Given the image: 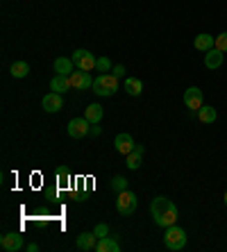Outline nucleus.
Masks as SVG:
<instances>
[{"instance_id": "obj_27", "label": "nucleus", "mask_w": 227, "mask_h": 252, "mask_svg": "<svg viewBox=\"0 0 227 252\" xmlns=\"http://www.w3.org/2000/svg\"><path fill=\"white\" fill-rule=\"evenodd\" d=\"M94 234L98 236V239H105V236L109 234V227H107L105 223H98V225H96V229H94Z\"/></svg>"}, {"instance_id": "obj_1", "label": "nucleus", "mask_w": 227, "mask_h": 252, "mask_svg": "<svg viewBox=\"0 0 227 252\" xmlns=\"http://www.w3.org/2000/svg\"><path fill=\"white\" fill-rule=\"evenodd\" d=\"M150 214H152V218H155V223L163 229L177 223V207H175L173 200L163 198V195H157V198L150 202Z\"/></svg>"}, {"instance_id": "obj_15", "label": "nucleus", "mask_w": 227, "mask_h": 252, "mask_svg": "<svg viewBox=\"0 0 227 252\" xmlns=\"http://www.w3.org/2000/svg\"><path fill=\"white\" fill-rule=\"evenodd\" d=\"M193 46H195V50H200V53H207V50H211V48L216 46V36H211V34H207V32H202V34L195 36Z\"/></svg>"}, {"instance_id": "obj_2", "label": "nucleus", "mask_w": 227, "mask_h": 252, "mask_svg": "<svg viewBox=\"0 0 227 252\" xmlns=\"http://www.w3.org/2000/svg\"><path fill=\"white\" fill-rule=\"evenodd\" d=\"M94 94L100 95V98H109V95H114L118 91V77L114 75V73H102V75H98L94 80Z\"/></svg>"}, {"instance_id": "obj_18", "label": "nucleus", "mask_w": 227, "mask_h": 252, "mask_svg": "<svg viewBox=\"0 0 227 252\" xmlns=\"http://www.w3.org/2000/svg\"><path fill=\"white\" fill-rule=\"evenodd\" d=\"M98 252H121V243L111 236H105V239H98V246H96Z\"/></svg>"}, {"instance_id": "obj_10", "label": "nucleus", "mask_w": 227, "mask_h": 252, "mask_svg": "<svg viewBox=\"0 0 227 252\" xmlns=\"http://www.w3.org/2000/svg\"><path fill=\"white\" fill-rule=\"evenodd\" d=\"M134 146H136V143H134L132 134H128V132H123V134H118L116 139H114V148H116V153L123 155V157H128L134 150Z\"/></svg>"}, {"instance_id": "obj_29", "label": "nucleus", "mask_w": 227, "mask_h": 252, "mask_svg": "<svg viewBox=\"0 0 227 252\" xmlns=\"http://www.w3.org/2000/svg\"><path fill=\"white\" fill-rule=\"evenodd\" d=\"M89 134H91V136H98L100 134V127H98V125H91V132H89Z\"/></svg>"}, {"instance_id": "obj_11", "label": "nucleus", "mask_w": 227, "mask_h": 252, "mask_svg": "<svg viewBox=\"0 0 227 252\" xmlns=\"http://www.w3.org/2000/svg\"><path fill=\"white\" fill-rule=\"evenodd\" d=\"M0 246H2V250L7 252H16L23 248V236L18 234V232H9V234H2L0 236Z\"/></svg>"}, {"instance_id": "obj_12", "label": "nucleus", "mask_w": 227, "mask_h": 252, "mask_svg": "<svg viewBox=\"0 0 227 252\" xmlns=\"http://www.w3.org/2000/svg\"><path fill=\"white\" fill-rule=\"evenodd\" d=\"M75 246L77 250H96V246H98V236L94 234V232H82L80 236H77L75 241Z\"/></svg>"}, {"instance_id": "obj_25", "label": "nucleus", "mask_w": 227, "mask_h": 252, "mask_svg": "<svg viewBox=\"0 0 227 252\" xmlns=\"http://www.w3.org/2000/svg\"><path fill=\"white\" fill-rule=\"evenodd\" d=\"M57 177H59V184H62V187H66V184L70 182V173H68V168L59 166V168H57Z\"/></svg>"}, {"instance_id": "obj_21", "label": "nucleus", "mask_w": 227, "mask_h": 252, "mask_svg": "<svg viewBox=\"0 0 227 252\" xmlns=\"http://www.w3.org/2000/svg\"><path fill=\"white\" fill-rule=\"evenodd\" d=\"M125 91H128L130 95H141L143 94V82H141L139 77H125Z\"/></svg>"}, {"instance_id": "obj_8", "label": "nucleus", "mask_w": 227, "mask_h": 252, "mask_svg": "<svg viewBox=\"0 0 227 252\" xmlns=\"http://www.w3.org/2000/svg\"><path fill=\"white\" fill-rule=\"evenodd\" d=\"M184 105L191 109V112H198L200 107L204 105V95L202 91H200L198 87H189L187 91H184Z\"/></svg>"}, {"instance_id": "obj_24", "label": "nucleus", "mask_w": 227, "mask_h": 252, "mask_svg": "<svg viewBox=\"0 0 227 252\" xmlns=\"http://www.w3.org/2000/svg\"><path fill=\"white\" fill-rule=\"evenodd\" d=\"M111 189H114L116 193H121V191H125V189H128V180H125L123 175H116L114 180H111Z\"/></svg>"}, {"instance_id": "obj_28", "label": "nucleus", "mask_w": 227, "mask_h": 252, "mask_svg": "<svg viewBox=\"0 0 227 252\" xmlns=\"http://www.w3.org/2000/svg\"><path fill=\"white\" fill-rule=\"evenodd\" d=\"M111 73H114V75L121 80V77L125 75V68H123V64H118V66H114V68H111Z\"/></svg>"}, {"instance_id": "obj_3", "label": "nucleus", "mask_w": 227, "mask_h": 252, "mask_svg": "<svg viewBox=\"0 0 227 252\" xmlns=\"http://www.w3.org/2000/svg\"><path fill=\"white\" fill-rule=\"evenodd\" d=\"M163 246L173 252L184 250V248H187V232H184L177 223L166 227V232H163Z\"/></svg>"}, {"instance_id": "obj_17", "label": "nucleus", "mask_w": 227, "mask_h": 252, "mask_svg": "<svg viewBox=\"0 0 227 252\" xmlns=\"http://www.w3.org/2000/svg\"><path fill=\"white\" fill-rule=\"evenodd\" d=\"M102 116H105V109L98 105V102H94V105L87 107V112H84V118H87L91 125H98L100 121H102Z\"/></svg>"}, {"instance_id": "obj_4", "label": "nucleus", "mask_w": 227, "mask_h": 252, "mask_svg": "<svg viewBox=\"0 0 227 252\" xmlns=\"http://www.w3.org/2000/svg\"><path fill=\"white\" fill-rule=\"evenodd\" d=\"M136 205H139V200H136V193H132V191H121L116 198V209L121 216H132L134 211H136Z\"/></svg>"}, {"instance_id": "obj_30", "label": "nucleus", "mask_w": 227, "mask_h": 252, "mask_svg": "<svg viewBox=\"0 0 227 252\" xmlns=\"http://www.w3.org/2000/svg\"><path fill=\"white\" fill-rule=\"evenodd\" d=\"M36 250H39V246H36V243H30V246H28V252H36Z\"/></svg>"}, {"instance_id": "obj_23", "label": "nucleus", "mask_w": 227, "mask_h": 252, "mask_svg": "<svg viewBox=\"0 0 227 252\" xmlns=\"http://www.w3.org/2000/svg\"><path fill=\"white\" fill-rule=\"evenodd\" d=\"M111 68H114V66H111V62L107 57H98V62H96V70H98L100 75H102V73H111Z\"/></svg>"}, {"instance_id": "obj_13", "label": "nucleus", "mask_w": 227, "mask_h": 252, "mask_svg": "<svg viewBox=\"0 0 227 252\" xmlns=\"http://www.w3.org/2000/svg\"><path fill=\"white\" fill-rule=\"evenodd\" d=\"M204 66L209 70H216L223 66V53L218 50V48H211V50H207L204 53Z\"/></svg>"}, {"instance_id": "obj_5", "label": "nucleus", "mask_w": 227, "mask_h": 252, "mask_svg": "<svg viewBox=\"0 0 227 252\" xmlns=\"http://www.w3.org/2000/svg\"><path fill=\"white\" fill-rule=\"evenodd\" d=\"M68 82H70V89H77V91H87V89L94 87V77L89 70H73L68 75Z\"/></svg>"}, {"instance_id": "obj_7", "label": "nucleus", "mask_w": 227, "mask_h": 252, "mask_svg": "<svg viewBox=\"0 0 227 252\" xmlns=\"http://www.w3.org/2000/svg\"><path fill=\"white\" fill-rule=\"evenodd\" d=\"M91 132V123H89L87 118H73L68 123V136L70 139H84V136Z\"/></svg>"}, {"instance_id": "obj_9", "label": "nucleus", "mask_w": 227, "mask_h": 252, "mask_svg": "<svg viewBox=\"0 0 227 252\" xmlns=\"http://www.w3.org/2000/svg\"><path fill=\"white\" fill-rule=\"evenodd\" d=\"M41 107H43V112H48V114H57L59 109L64 107V98H62V94H57V91H50L46 98L41 100Z\"/></svg>"}, {"instance_id": "obj_14", "label": "nucleus", "mask_w": 227, "mask_h": 252, "mask_svg": "<svg viewBox=\"0 0 227 252\" xmlns=\"http://www.w3.org/2000/svg\"><path fill=\"white\" fill-rule=\"evenodd\" d=\"M55 73H59V75H70L73 73V68H75V62L70 57H57L53 64Z\"/></svg>"}, {"instance_id": "obj_31", "label": "nucleus", "mask_w": 227, "mask_h": 252, "mask_svg": "<svg viewBox=\"0 0 227 252\" xmlns=\"http://www.w3.org/2000/svg\"><path fill=\"white\" fill-rule=\"evenodd\" d=\"M223 200H225V207H227V191H225V195H223Z\"/></svg>"}, {"instance_id": "obj_26", "label": "nucleus", "mask_w": 227, "mask_h": 252, "mask_svg": "<svg viewBox=\"0 0 227 252\" xmlns=\"http://www.w3.org/2000/svg\"><path fill=\"white\" fill-rule=\"evenodd\" d=\"M214 48H218L221 53H227V32H221V34L216 36V46Z\"/></svg>"}, {"instance_id": "obj_16", "label": "nucleus", "mask_w": 227, "mask_h": 252, "mask_svg": "<svg viewBox=\"0 0 227 252\" xmlns=\"http://www.w3.org/2000/svg\"><path fill=\"white\" fill-rule=\"evenodd\" d=\"M143 153H146V148L143 146H134V150L128 155V168L130 170H136V168H141V161H143Z\"/></svg>"}, {"instance_id": "obj_6", "label": "nucleus", "mask_w": 227, "mask_h": 252, "mask_svg": "<svg viewBox=\"0 0 227 252\" xmlns=\"http://www.w3.org/2000/svg\"><path fill=\"white\" fill-rule=\"evenodd\" d=\"M73 62H75V66L80 70H96V62H98V57H94V55L89 53V50H84V48H77L75 53H73Z\"/></svg>"}, {"instance_id": "obj_19", "label": "nucleus", "mask_w": 227, "mask_h": 252, "mask_svg": "<svg viewBox=\"0 0 227 252\" xmlns=\"http://www.w3.org/2000/svg\"><path fill=\"white\" fill-rule=\"evenodd\" d=\"M216 118H218V112H216L214 107L202 105V107L198 109V121H200V123H204V125L216 123Z\"/></svg>"}, {"instance_id": "obj_20", "label": "nucleus", "mask_w": 227, "mask_h": 252, "mask_svg": "<svg viewBox=\"0 0 227 252\" xmlns=\"http://www.w3.org/2000/svg\"><path fill=\"white\" fill-rule=\"evenodd\" d=\"M50 89H53V91H57V94H66V91L70 89L68 75H59V73H55V77L50 80Z\"/></svg>"}, {"instance_id": "obj_22", "label": "nucleus", "mask_w": 227, "mask_h": 252, "mask_svg": "<svg viewBox=\"0 0 227 252\" xmlns=\"http://www.w3.org/2000/svg\"><path fill=\"white\" fill-rule=\"evenodd\" d=\"M9 73H12L16 80H23V77H28V73H30V64L28 62H14V64L9 66Z\"/></svg>"}]
</instances>
